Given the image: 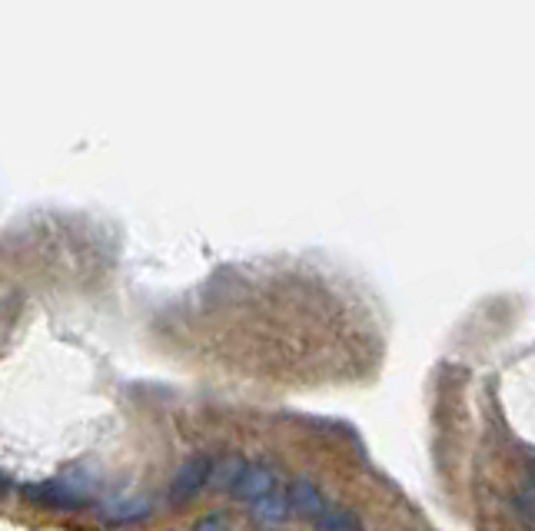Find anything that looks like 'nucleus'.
<instances>
[{"label": "nucleus", "mask_w": 535, "mask_h": 531, "mask_svg": "<svg viewBox=\"0 0 535 531\" xmlns=\"http://www.w3.org/2000/svg\"><path fill=\"white\" fill-rule=\"evenodd\" d=\"M213 455H193L187 462L180 465V472L173 475L170 482V502L173 505H183L190 502L193 495H200L203 488L210 485V475H213Z\"/></svg>", "instance_id": "1"}, {"label": "nucleus", "mask_w": 535, "mask_h": 531, "mask_svg": "<svg viewBox=\"0 0 535 531\" xmlns=\"http://www.w3.org/2000/svg\"><path fill=\"white\" fill-rule=\"evenodd\" d=\"M24 495L34 498V502H40V505H47V508H64V512H67V508H77V505L87 502L84 488L70 485V482H64V478H57V482L30 485V488H24Z\"/></svg>", "instance_id": "2"}, {"label": "nucleus", "mask_w": 535, "mask_h": 531, "mask_svg": "<svg viewBox=\"0 0 535 531\" xmlns=\"http://www.w3.org/2000/svg\"><path fill=\"white\" fill-rule=\"evenodd\" d=\"M270 492H276V472L266 465H243L240 478H236L233 485V495L240 498V502H260Z\"/></svg>", "instance_id": "3"}, {"label": "nucleus", "mask_w": 535, "mask_h": 531, "mask_svg": "<svg viewBox=\"0 0 535 531\" xmlns=\"http://www.w3.org/2000/svg\"><path fill=\"white\" fill-rule=\"evenodd\" d=\"M286 498H290V512H300V515H310V518H320L323 508H326L320 488H316L310 478H296Z\"/></svg>", "instance_id": "4"}, {"label": "nucleus", "mask_w": 535, "mask_h": 531, "mask_svg": "<svg viewBox=\"0 0 535 531\" xmlns=\"http://www.w3.org/2000/svg\"><path fill=\"white\" fill-rule=\"evenodd\" d=\"M250 512H253V518L263 528H276V525H283L286 518H290V498H286L280 488H276V492L260 498V502H253Z\"/></svg>", "instance_id": "5"}, {"label": "nucleus", "mask_w": 535, "mask_h": 531, "mask_svg": "<svg viewBox=\"0 0 535 531\" xmlns=\"http://www.w3.org/2000/svg\"><path fill=\"white\" fill-rule=\"evenodd\" d=\"M316 531H363V522H359L349 508L326 505L323 515L316 518Z\"/></svg>", "instance_id": "6"}, {"label": "nucleus", "mask_w": 535, "mask_h": 531, "mask_svg": "<svg viewBox=\"0 0 535 531\" xmlns=\"http://www.w3.org/2000/svg\"><path fill=\"white\" fill-rule=\"evenodd\" d=\"M243 472V458L240 455H226L220 462H213V475H210V485L213 488H233L236 478Z\"/></svg>", "instance_id": "7"}, {"label": "nucleus", "mask_w": 535, "mask_h": 531, "mask_svg": "<svg viewBox=\"0 0 535 531\" xmlns=\"http://www.w3.org/2000/svg\"><path fill=\"white\" fill-rule=\"evenodd\" d=\"M150 512V502H120L107 508V518L113 522H130V518H143Z\"/></svg>", "instance_id": "8"}, {"label": "nucleus", "mask_w": 535, "mask_h": 531, "mask_svg": "<svg viewBox=\"0 0 535 531\" xmlns=\"http://www.w3.org/2000/svg\"><path fill=\"white\" fill-rule=\"evenodd\" d=\"M193 531H226V522L220 515H210V518H203V522L193 528Z\"/></svg>", "instance_id": "9"}, {"label": "nucleus", "mask_w": 535, "mask_h": 531, "mask_svg": "<svg viewBox=\"0 0 535 531\" xmlns=\"http://www.w3.org/2000/svg\"><path fill=\"white\" fill-rule=\"evenodd\" d=\"M4 488H7V475L0 472V492H4Z\"/></svg>", "instance_id": "10"}]
</instances>
